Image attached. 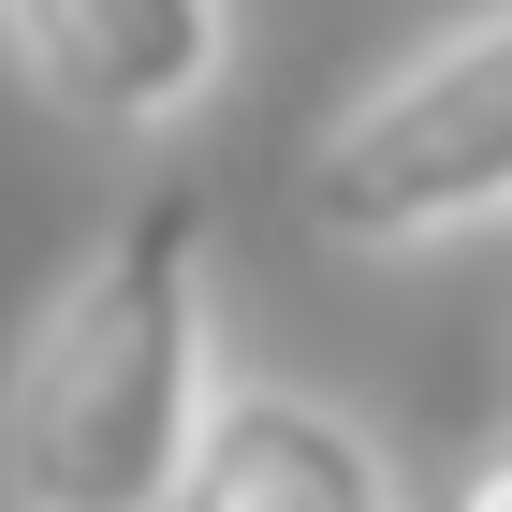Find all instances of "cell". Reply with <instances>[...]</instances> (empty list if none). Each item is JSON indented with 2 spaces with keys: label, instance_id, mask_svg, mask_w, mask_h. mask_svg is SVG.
<instances>
[{
  "label": "cell",
  "instance_id": "6da1fadb",
  "mask_svg": "<svg viewBox=\"0 0 512 512\" xmlns=\"http://www.w3.org/2000/svg\"><path fill=\"white\" fill-rule=\"evenodd\" d=\"M220 395V293H205V191L161 176L118 205V235L88 249L44 308L0 454L59 512H161L191 498V439Z\"/></svg>",
  "mask_w": 512,
  "mask_h": 512
},
{
  "label": "cell",
  "instance_id": "7a4b0ae2",
  "mask_svg": "<svg viewBox=\"0 0 512 512\" xmlns=\"http://www.w3.org/2000/svg\"><path fill=\"white\" fill-rule=\"evenodd\" d=\"M308 235L337 249H425V235H469L512 205V0H483L469 30L410 44L366 103H337L293 176Z\"/></svg>",
  "mask_w": 512,
  "mask_h": 512
},
{
  "label": "cell",
  "instance_id": "3957f363",
  "mask_svg": "<svg viewBox=\"0 0 512 512\" xmlns=\"http://www.w3.org/2000/svg\"><path fill=\"white\" fill-rule=\"evenodd\" d=\"M0 30L59 118L103 132H176L235 74V0H0Z\"/></svg>",
  "mask_w": 512,
  "mask_h": 512
},
{
  "label": "cell",
  "instance_id": "277c9868",
  "mask_svg": "<svg viewBox=\"0 0 512 512\" xmlns=\"http://www.w3.org/2000/svg\"><path fill=\"white\" fill-rule=\"evenodd\" d=\"M191 498L205 512H395V454H381V425L322 410V395L235 381V395H205Z\"/></svg>",
  "mask_w": 512,
  "mask_h": 512
},
{
  "label": "cell",
  "instance_id": "5b68a950",
  "mask_svg": "<svg viewBox=\"0 0 512 512\" xmlns=\"http://www.w3.org/2000/svg\"><path fill=\"white\" fill-rule=\"evenodd\" d=\"M469 512H512V439H498V454L469 469Z\"/></svg>",
  "mask_w": 512,
  "mask_h": 512
}]
</instances>
